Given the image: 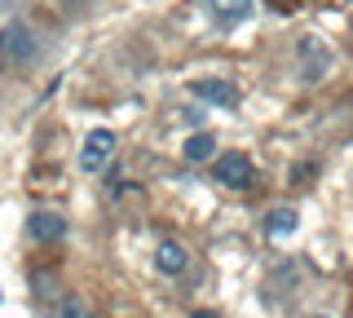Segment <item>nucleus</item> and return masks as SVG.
<instances>
[{
    "instance_id": "f257e3e1",
    "label": "nucleus",
    "mask_w": 353,
    "mask_h": 318,
    "mask_svg": "<svg viewBox=\"0 0 353 318\" xmlns=\"http://www.w3.org/2000/svg\"><path fill=\"white\" fill-rule=\"evenodd\" d=\"M36 36H31V27L22 23H9L0 27V67H27L31 58H36Z\"/></svg>"
},
{
    "instance_id": "f03ea898",
    "label": "nucleus",
    "mask_w": 353,
    "mask_h": 318,
    "mask_svg": "<svg viewBox=\"0 0 353 318\" xmlns=\"http://www.w3.org/2000/svg\"><path fill=\"white\" fill-rule=\"evenodd\" d=\"M212 177L221 186H230V190H248L252 186V159L243 155V150H225V155H216V163H212Z\"/></svg>"
},
{
    "instance_id": "7ed1b4c3",
    "label": "nucleus",
    "mask_w": 353,
    "mask_h": 318,
    "mask_svg": "<svg viewBox=\"0 0 353 318\" xmlns=\"http://www.w3.org/2000/svg\"><path fill=\"white\" fill-rule=\"evenodd\" d=\"M296 62H301V75L309 84L323 80V75L331 71V53H327V45L318 36H301V45H296Z\"/></svg>"
},
{
    "instance_id": "20e7f679",
    "label": "nucleus",
    "mask_w": 353,
    "mask_h": 318,
    "mask_svg": "<svg viewBox=\"0 0 353 318\" xmlns=\"http://www.w3.org/2000/svg\"><path fill=\"white\" fill-rule=\"evenodd\" d=\"M110 155H115V133H110V128H93V133L84 137V146H80V168L84 172H102Z\"/></svg>"
},
{
    "instance_id": "39448f33",
    "label": "nucleus",
    "mask_w": 353,
    "mask_h": 318,
    "mask_svg": "<svg viewBox=\"0 0 353 318\" xmlns=\"http://www.w3.org/2000/svg\"><path fill=\"white\" fill-rule=\"evenodd\" d=\"M27 235L36 239V244H62V239H66V221L58 212H31L27 217Z\"/></svg>"
},
{
    "instance_id": "423d86ee",
    "label": "nucleus",
    "mask_w": 353,
    "mask_h": 318,
    "mask_svg": "<svg viewBox=\"0 0 353 318\" xmlns=\"http://www.w3.org/2000/svg\"><path fill=\"white\" fill-rule=\"evenodd\" d=\"M190 93H194V97H203V102H212V106H225V111L239 102V89H234L230 80H194V84H190Z\"/></svg>"
},
{
    "instance_id": "0eeeda50",
    "label": "nucleus",
    "mask_w": 353,
    "mask_h": 318,
    "mask_svg": "<svg viewBox=\"0 0 353 318\" xmlns=\"http://www.w3.org/2000/svg\"><path fill=\"white\" fill-rule=\"evenodd\" d=\"M154 266H159L163 274H185V266H190V252L176 244V239H163V244L154 248Z\"/></svg>"
},
{
    "instance_id": "6e6552de",
    "label": "nucleus",
    "mask_w": 353,
    "mask_h": 318,
    "mask_svg": "<svg viewBox=\"0 0 353 318\" xmlns=\"http://www.w3.org/2000/svg\"><path fill=\"white\" fill-rule=\"evenodd\" d=\"M208 5H212V14L221 23H243L252 14V0H208Z\"/></svg>"
},
{
    "instance_id": "1a4fd4ad",
    "label": "nucleus",
    "mask_w": 353,
    "mask_h": 318,
    "mask_svg": "<svg viewBox=\"0 0 353 318\" xmlns=\"http://www.w3.org/2000/svg\"><path fill=\"white\" fill-rule=\"evenodd\" d=\"M212 150H216L212 133H190V137H185V159H190V163H203V159H212Z\"/></svg>"
},
{
    "instance_id": "9d476101",
    "label": "nucleus",
    "mask_w": 353,
    "mask_h": 318,
    "mask_svg": "<svg viewBox=\"0 0 353 318\" xmlns=\"http://www.w3.org/2000/svg\"><path fill=\"white\" fill-rule=\"evenodd\" d=\"M296 226H301V217H296V208H274L270 212V235H296Z\"/></svg>"
},
{
    "instance_id": "9b49d317",
    "label": "nucleus",
    "mask_w": 353,
    "mask_h": 318,
    "mask_svg": "<svg viewBox=\"0 0 353 318\" xmlns=\"http://www.w3.org/2000/svg\"><path fill=\"white\" fill-rule=\"evenodd\" d=\"M58 318H88V305L80 301V296H62V310Z\"/></svg>"
},
{
    "instance_id": "f8f14e48",
    "label": "nucleus",
    "mask_w": 353,
    "mask_h": 318,
    "mask_svg": "<svg viewBox=\"0 0 353 318\" xmlns=\"http://www.w3.org/2000/svg\"><path fill=\"white\" fill-rule=\"evenodd\" d=\"M190 318H216V314H212V310H194Z\"/></svg>"
},
{
    "instance_id": "ddd939ff",
    "label": "nucleus",
    "mask_w": 353,
    "mask_h": 318,
    "mask_svg": "<svg viewBox=\"0 0 353 318\" xmlns=\"http://www.w3.org/2000/svg\"><path fill=\"white\" fill-rule=\"evenodd\" d=\"M274 5H279V9H296V0H274Z\"/></svg>"
},
{
    "instance_id": "4468645a",
    "label": "nucleus",
    "mask_w": 353,
    "mask_h": 318,
    "mask_svg": "<svg viewBox=\"0 0 353 318\" xmlns=\"http://www.w3.org/2000/svg\"><path fill=\"white\" fill-rule=\"evenodd\" d=\"M314 318H323V314H314Z\"/></svg>"
}]
</instances>
